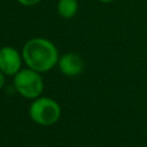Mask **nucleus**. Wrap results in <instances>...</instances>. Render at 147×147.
Wrapping results in <instances>:
<instances>
[{"mask_svg": "<svg viewBox=\"0 0 147 147\" xmlns=\"http://www.w3.org/2000/svg\"><path fill=\"white\" fill-rule=\"evenodd\" d=\"M57 65L64 76L75 77L82 72L84 62L78 54L70 52V53H65L61 55V57L59 59Z\"/></svg>", "mask_w": 147, "mask_h": 147, "instance_id": "obj_5", "label": "nucleus"}, {"mask_svg": "<svg viewBox=\"0 0 147 147\" xmlns=\"http://www.w3.org/2000/svg\"><path fill=\"white\" fill-rule=\"evenodd\" d=\"M22 54L11 46L0 48V70L6 76H15L22 68Z\"/></svg>", "mask_w": 147, "mask_h": 147, "instance_id": "obj_4", "label": "nucleus"}, {"mask_svg": "<svg viewBox=\"0 0 147 147\" xmlns=\"http://www.w3.org/2000/svg\"><path fill=\"white\" fill-rule=\"evenodd\" d=\"M5 76H6V75L0 70V90H1V88L3 87V85H5Z\"/></svg>", "mask_w": 147, "mask_h": 147, "instance_id": "obj_8", "label": "nucleus"}, {"mask_svg": "<svg viewBox=\"0 0 147 147\" xmlns=\"http://www.w3.org/2000/svg\"><path fill=\"white\" fill-rule=\"evenodd\" d=\"M29 115L34 123L42 126H49L60 119L61 107L54 99L39 96L30 105Z\"/></svg>", "mask_w": 147, "mask_h": 147, "instance_id": "obj_2", "label": "nucleus"}, {"mask_svg": "<svg viewBox=\"0 0 147 147\" xmlns=\"http://www.w3.org/2000/svg\"><path fill=\"white\" fill-rule=\"evenodd\" d=\"M21 5H23V6H34V5H37V3H39L41 0H17Z\"/></svg>", "mask_w": 147, "mask_h": 147, "instance_id": "obj_7", "label": "nucleus"}, {"mask_svg": "<svg viewBox=\"0 0 147 147\" xmlns=\"http://www.w3.org/2000/svg\"><path fill=\"white\" fill-rule=\"evenodd\" d=\"M57 13L63 18H72L78 11V1L77 0H59L57 2Z\"/></svg>", "mask_w": 147, "mask_h": 147, "instance_id": "obj_6", "label": "nucleus"}, {"mask_svg": "<svg viewBox=\"0 0 147 147\" xmlns=\"http://www.w3.org/2000/svg\"><path fill=\"white\" fill-rule=\"evenodd\" d=\"M100 2H105V3H109V2H113L114 0H99Z\"/></svg>", "mask_w": 147, "mask_h": 147, "instance_id": "obj_9", "label": "nucleus"}, {"mask_svg": "<svg viewBox=\"0 0 147 147\" xmlns=\"http://www.w3.org/2000/svg\"><path fill=\"white\" fill-rule=\"evenodd\" d=\"M14 87L23 98L34 100L44 91V80L40 72L25 68L14 76Z\"/></svg>", "mask_w": 147, "mask_h": 147, "instance_id": "obj_3", "label": "nucleus"}, {"mask_svg": "<svg viewBox=\"0 0 147 147\" xmlns=\"http://www.w3.org/2000/svg\"><path fill=\"white\" fill-rule=\"evenodd\" d=\"M22 57L28 68L37 72H46L57 65L59 51L48 39L36 37L25 42L22 49Z\"/></svg>", "mask_w": 147, "mask_h": 147, "instance_id": "obj_1", "label": "nucleus"}]
</instances>
